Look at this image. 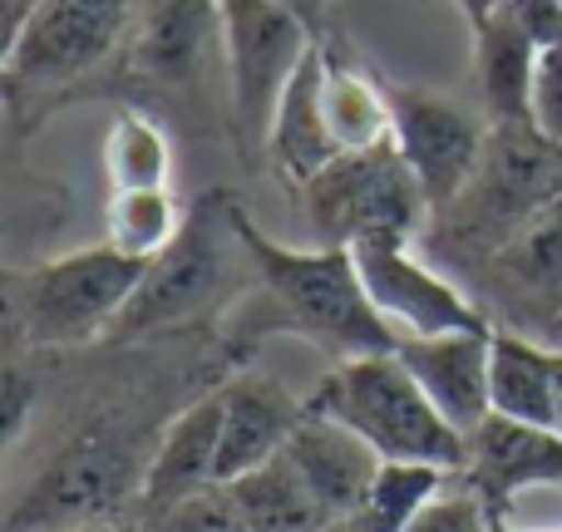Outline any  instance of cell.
I'll return each instance as SVG.
<instances>
[{
	"label": "cell",
	"instance_id": "34",
	"mask_svg": "<svg viewBox=\"0 0 562 532\" xmlns=\"http://www.w3.org/2000/svg\"><path fill=\"white\" fill-rule=\"evenodd\" d=\"M553 336H558V340H562V326H558V330H553Z\"/></svg>",
	"mask_w": 562,
	"mask_h": 532
},
{
	"label": "cell",
	"instance_id": "1",
	"mask_svg": "<svg viewBox=\"0 0 562 532\" xmlns=\"http://www.w3.org/2000/svg\"><path fill=\"white\" fill-rule=\"evenodd\" d=\"M237 233L252 257V291L247 306H237L233 336H301L321 346L330 360L385 355L400 336L370 306L350 247H286L272 242L262 227L237 207Z\"/></svg>",
	"mask_w": 562,
	"mask_h": 532
},
{
	"label": "cell",
	"instance_id": "3",
	"mask_svg": "<svg viewBox=\"0 0 562 532\" xmlns=\"http://www.w3.org/2000/svg\"><path fill=\"white\" fill-rule=\"evenodd\" d=\"M306 405L350 425L385 464H435L449 474L469 468V439L439 415V405L395 350L336 360Z\"/></svg>",
	"mask_w": 562,
	"mask_h": 532
},
{
	"label": "cell",
	"instance_id": "4",
	"mask_svg": "<svg viewBox=\"0 0 562 532\" xmlns=\"http://www.w3.org/2000/svg\"><path fill=\"white\" fill-rule=\"evenodd\" d=\"M252 281L257 271L243 233H237V203L227 193H207L198 207H188V223L173 237V247L148 262L114 336L144 340L193 326L207 310H223V301L252 286Z\"/></svg>",
	"mask_w": 562,
	"mask_h": 532
},
{
	"label": "cell",
	"instance_id": "12",
	"mask_svg": "<svg viewBox=\"0 0 562 532\" xmlns=\"http://www.w3.org/2000/svg\"><path fill=\"white\" fill-rule=\"evenodd\" d=\"M395 355L425 385L439 415L474 439L494 415V326L449 330V336H405Z\"/></svg>",
	"mask_w": 562,
	"mask_h": 532
},
{
	"label": "cell",
	"instance_id": "11",
	"mask_svg": "<svg viewBox=\"0 0 562 532\" xmlns=\"http://www.w3.org/2000/svg\"><path fill=\"white\" fill-rule=\"evenodd\" d=\"M474 286L488 306L508 310L514 330H553L562 326V197L528 217L488 262H479Z\"/></svg>",
	"mask_w": 562,
	"mask_h": 532
},
{
	"label": "cell",
	"instance_id": "9",
	"mask_svg": "<svg viewBox=\"0 0 562 532\" xmlns=\"http://www.w3.org/2000/svg\"><path fill=\"white\" fill-rule=\"evenodd\" d=\"M390 109H395V148L415 168L429 213H445L484 163L494 118L479 104L419 84H390Z\"/></svg>",
	"mask_w": 562,
	"mask_h": 532
},
{
	"label": "cell",
	"instance_id": "26",
	"mask_svg": "<svg viewBox=\"0 0 562 532\" xmlns=\"http://www.w3.org/2000/svg\"><path fill=\"white\" fill-rule=\"evenodd\" d=\"M124 532H252V528H247V513H243V503H237L233 484L217 478V484L178 498V503H168L164 513H154L148 523L124 528Z\"/></svg>",
	"mask_w": 562,
	"mask_h": 532
},
{
	"label": "cell",
	"instance_id": "18",
	"mask_svg": "<svg viewBox=\"0 0 562 532\" xmlns=\"http://www.w3.org/2000/svg\"><path fill=\"white\" fill-rule=\"evenodd\" d=\"M538 39L518 25L508 10L474 25V84L479 109L494 124H528L533 118V75H538Z\"/></svg>",
	"mask_w": 562,
	"mask_h": 532
},
{
	"label": "cell",
	"instance_id": "5",
	"mask_svg": "<svg viewBox=\"0 0 562 532\" xmlns=\"http://www.w3.org/2000/svg\"><path fill=\"white\" fill-rule=\"evenodd\" d=\"M144 271L148 262H134L109 242L65 252L40 267L5 271L10 336L40 350H69L89 346L99 336H114Z\"/></svg>",
	"mask_w": 562,
	"mask_h": 532
},
{
	"label": "cell",
	"instance_id": "17",
	"mask_svg": "<svg viewBox=\"0 0 562 532\" xmlns=\"http://www.w3.org/2000/svg\"><path fill=\"white\" fill-rule=\"evenodd\" d=\"M321 75H326V45H311L301 59L296 79L286 84L272 118V134H267V158L291 188L311 183L326 163H336L340 148L336 134L326 124V99H321Z\"/></svg>",
	"mask_w": 562,
	"mask_h": 532
},
{
	"label": "cell",
	"instance_id": "6",
	"mask_svg": "<svg viewBox=\"0 0 562 532\" xmlns=\"http://www.w3.org/2000/svg\"><path fill=\"white\" fill-rule=\"evenodd\" d=\"M301 197H306V217L321 247H356L370 237L419 242L429 217H435L395 138L360 148V154H340L311 183H301Z\"/></svg>",
	"mask_w": 562,
	"mask_h": 532
},
{
	"label": "cell",
	"instance_id": "30",
	"mask_svg": "<svg viewBox=\"0 0 562 532\" xmlns=\"http://www.w3.org/2000/svg\"><path fill=\"white\" fill-rule=\"evenodd\" d=\"M459 10H464V20H469V30L474 25H484L488 15H498V10H504V0H454Z\"/></svg>",
	"mask_w": 562,
	"mask_h": 532
},
{
	"label": "cell",
	"instance_id": "8",
	"mask_svg": "<svg viewBox=\"0 0 562 532\" xmlns=\"http://www.w3.org/2000/svg\"><path fill=\"white\" fill-rule=\"evenodd\" d=\"M213 5L227 49V75H233L237 134L252 154H267L277 104L296 79L306 49L316 45V35L281 0H213Z\"/></svg>",
	"mask_w": 562,
	"mask_h": 532
},
{
	"label": "cell",
	"instance_id": "16",
	"mask_svg": "<svg viewBox=\"0 0 562 532\" xmlns=\"http://www.w3.org/2000/svg\"><path fill=\"white\" fill-rule=\"evenodd\" d=\"M286 454H291V464L306 474V484L316 488V498L326 503V513L336 518V523L356 518V508L366 503L370 488H375L380 464H385L350 425H340V419H330V415H316V409L301 419Z\"/></svg>",
	"mask_w": 562,
	"mask_h": 532
},
{
	"label": "cell",
	"instance_id": "25",
	"mask_svg": "<svg viewBox=\"0 0 562 532\" xmlns=\"http://www.w3.org/2000/svg\"><path fill=\"white\" fill-rule=\"evenodd\" d=\"M193 10L198 0H164V5H154V15L144 20V35H138V65L154 69V75H183L198 45Z\"/></svg>",
	"mask_w": 562,
	"mask_h": 532
},
{
	"label": "cell",
	"instance_id": "23",
	"mask_svg": "<svg viewBox=\"0 0 562 532\" xmlns=\"http://www.w3.org/2000/svg\"><path fill=\"white\" fill-rule=\"evenodd\" d=\"M104 173L114 193L134 188H173V138L158 118L124 109L104 138Z\"/></svg>",
	"mask_w": 562,
	"mask_h": 532
},
{
	"label": "cell",
	"instance_id": "2",
	"mask_svg": "<svg viewBox=\"0 0 562 532\" xmlns=\"http://www.w3.org/2000/svg\"><path fill=\"white\" fill-rule=\"evenodd\" d=\"M562 197V138L528 124H494L479 173L469 188L429 217V247L445 262L474 271L498 252L528 217Z\"/></svg>",
	"mask_w": 562,
	"mask_h": 532
},
{
	"label": "cell",
	"instance_id": "10",
	"mask_svg": "<svg viewBox=\"0 0 562 532\" xmlns=\"http://www.w3.org/2000/svg\"><path fill=\"white\" fill-rule=\"evenodd\" d=\"M350 257H356L360 286H366L370 306L380 310V320H385L400 340L494 326V316H488L474 296H464L445 271L419 262L415 242H400V237H370V242L350 247Z\"/></svg>",
	"mask_w": 562,
	"mask_h": 532
},
{
	"label": "cell",
	"instance_id": "24",
	"mask_svg": "<svg viewBox=\"0 0 562 532\" xmlns=\"http://www.w3.org/2000/svg\"><path fill=\"white\" fill-rule=\"evenodd\" d=\"M449 468L435 464H380V478L370 488V498L356 508V518H346L350 532H409L425 503L449 484Z\"/></svg>",
	"mask_w": 562,
	"mask_h": 532
},
{
	"label": "cell",
	"instance_id": "22",
	"mask_svg": "<svg viewBox=\"0 0 562 532\" xmlns=\"http://www.w3.org/2000/svg\"><path fill=\"white\" fill-rule=\"evenodd\" d=\"M188 213L173 197V188H134V193H109L104 242L119 247L134 262H154L183 233Z\"/></svg>",
	"mask_w": 562,
	"mask_h": 532
},
{
	"label": "cell",
	"instance_id": "7",
	"mask_svg": "<svg viewBox=\"0 0 562 532\" xmlns=\"http://www.w3.org/2000/svg\"><path fill=\"white\" fill-rule=\"evenodd\" d=\"M138 0H40L5 39L10 99L55 94L94 75L128 35Z\"/></svg>",
	"mask_w": 562,
	"mask_h": 532
},
{
	"label": "cell",
	"instance_id": "28",
	"mask_svg": "<svg viewBox=\"0 0 562 532\" xmlns=\"http://www.w3.org/2000/svg\"><path fill=\"white\" fill-rule=\"evenodd\" d=\"M533 124L543 134L562 138V39L538 49V75H533Z\"/></svg>",
	"mask_w": 562,
	"mask_h": 532
},
{
	"label": "cell",
	"instance_id": "32",
	"mask_svg": "<svg viewBox=\"0 0 562 532\" xmlns=\"http://www.w3.org/2000/svg\"><path fill=\"white\" fill-rule=\"evenodd\" d=\"M55 532H124V528H114V523H79V528H55Z\"/></svg>",
	"mask_w": 562,
	"mask_h": 532
},
{
	"label": "cell",
	"instance_id": "33",
	"mask_svg": "<svg viewBox=\"0 0 562 532\" xmlns=\"http://www.w3.org/2000/svg\"><path fill=\"white\" fill-rule=\"evenodd\" d=\"M321 532H350V523H330V528H321Z\"/></svg>",
	"mask_w": 562,
	"mask_h": 532
},
{
	"label": "cell",
	"instance_id": "19",
	"mask_svg": "<svg viewBox=\"0 0 562 532\" xmlns=\"http://www.w3.org/2000/svg\"><path fill=\"white\" fill-rule=\"evenodd\" d=\"M562 409V350L528 330L494 326V415L518 425L558 429Z\"/></svg>",
	"mask_w": 562,
	"mask_h": 532
},
{
	"label": "cell",
	"instance_id": "31",
	"mask_svg": "<svg viewBox=\"0 0 562 532\" xmlns=\"http://www.w3.org/2000/svg\"><path fill=\"white\" fill-rule=\"evenodd\" d=\"M35 5H40V0H0V10H5V39L15 35L20 25H25V15H30Z\"/></svg>",
	"mask_w": 562,
	"mask_h": 532
},
{
	"label": "cell",
	"instance_id": "15",
	"mask_svg": "<svg viewBox=\"0 0 562 532\" xmlns=\"http://www.w3.org/2000/svg\"><path fill=\"white\" fill-rule=\"evenodd\" d=\"M464 474L498 518L528 488H562V429H538L488 415V425L469 439Z\"/></svg>",
	"mask_w": 562,
	"mask_h": 532
},
{
	"label": "cell",
	"instance_id": "14",
	"mask_svg": "<svg viewBox=\"0 0 562 532\" xmlns=\"http://www.w3.org/2000/svg\"><path fill=\"white\" fill-rule=\"evenodd\" d=\"M217 389H223V464H217L223 484L277 459L311 415L306 399H296L277 375L262 370H237Z\"/></svg>",
	"mask_w": 562,
	"mask_h": 532
},
{
	"label": "cell",
	"instance_id": "13",
	"mask_svg": "<svg viewBox=\"0 0 562 532\" xmlns=\"http://www.w3.org/2000/svg\"><path fill=\"white\" fill-rule=\"evenodd\" d=\"M217 464H223V389H207L193 405L178 409L164 425V434L154 439V459H148V474L138 484V498L128 508L124 528L148 523L168 503L217 484L223 478Z\"/></svg>",
	"mask_w": 562,
	"mask_h": 532
},
{
	"label": "cell",
	"instance_id": "21",
	"mask_svg": "<svg viewBox=\"0 0 562 532\" xmlns=\"http://www.w3.org/2000/svg\"><path fill=\"white\" fill-rule=\"evenodd\" d=\"M233 494L252 532H321L336 523L326 513V503L316 498V488L306 484V474L291 464L286 449L277 459H267L262 468H252V474L233 478Z\"/></svg>",
	"mask_w": 562,
	"mask_h": 532
},
{
	"label": "cell",
	"instance_id": "29",
	"mask_svg": "<svg viewBox=\"0 0 562 532\" xmlns=\"http://www.w3.org/2000/svg\"><path fill=\"white\" fill-rule=\"evenodd\" d=\"M504 10L538 45H558L562 39V0H504Z\"/></svg>",
	"mask_w": 562,
	"mask_h": 532
},
{
	"label": "cell",
	"instance_id": "27",
	"mask_svg": "<svg viewBox=\"0 0 562 532\" xmlns=\"http://www.w3.org/2000/svg\"><path fill=\"white\" fill-rule=\"evenodd\" d=\"M409 532H498V518L484 503V494L469 484V474H454L409 523Z\"/></svg>",
	"mask_w": 562,
	"mask_h": 532
},
{
	"label": "cell",
	"instance_id": "20",
	"mask_svg": "<svg viewBox=\"0 0 562 532\" xmlns=\"http://www.w3.org/2000/svg\"><path fill=\"white\" fill-rule=\"evenodd\" d=\"M321 99H326V124L336 134L340 154H360L395 138V109H390V84H380L366 65L346 49L326 45V75H321Z\"/></svg>",
	"mask_w": 562,
	"mask_h": 532
}]
</instances>
